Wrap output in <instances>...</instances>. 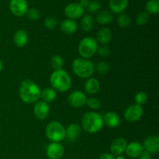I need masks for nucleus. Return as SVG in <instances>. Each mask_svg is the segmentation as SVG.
<instances>
[{
	"label": "nucleus",
	"mask_w": 159,
	"mask_h": 159,
	"mask_svg": "<svg viewBox=\"0 0 159 159\" xmlns=\"http://www.w3.org/2000/svg\"><path fill=\"white\" fill-rule=\"evenodd\" d=\"M95 69L98 71V73L100 75H106L110 71V65L108 63L105 61H99L96 65H95Z\"/></svg>",
	"instance_id": "29"
},
{
	"label": "nucleus",
	"mask_w": 159,
	"mask_h": 159,
	"mask_svg": "<svg viewBox=\"0 0 159 159\" xmlns=\"http://www.w3.org/2000/svg\"><path fill=\"white\" fill-rule=\"evenodd\" d=\"M56 97H57V93L52 88L44 89L40 93V98L42 99V101L47 103L53 102L56 99Z\"/></svg>",
	"instance_id": "25"
},
{
	"label": "nucleus",
	"mask_w": 159,
	"mask_h": 159,
	"mask_svg": "<svg viewBox=\"0 0 159 159\" xmlns=\"http://www.w3.org/2000/svg\"><path fill=\"white\" fill-rule=\"evenodd\" d=\"M102 116L96 112H88L83 115L81 120V127L85 132L96 134L100 131L103 127Z\"/></svg>",
	"instance_id": "2"
},
{
	"label": "nucleus",
	"mask_w": 159,
	"mask_h": 159,
	"mask_svg": "<svg viewBox=\"0 0 159 159\" xmlns=\"http://www.w3.org/2000/svg\"><path fill=\"white\" fill-rule=\"evenodd\" d=\"M112 38V32L110 28H101L96 34V41L100 43L102 45H106L110 41Z\"/></svg>",
	"instance_id": "21"
},
{
	"label": "nucleus",
	"mask_w": 159,
	"mask_h": 159,
	"mask_svg": "<svg viewBox=\"0 0 159 159\" xmlns=\"http://www.w3.org/2000/svg\"><path fill=\"white\" fill-rule=\"evenodd\" d=\"M145 12L157 15L159 12V0H148L145 5Z\"/></svg>",
	"instance_id": "26"
},
{
	"label": "nucleus",
	"mask_w": 159,
	"mask_h": 159,
	"mask_svg": "<svg viewBox=\"0 0 159 159\" xmlns=\"http://www.w3.org/2000/svg\"><path fill=\"white\" fill-rule=\"evenodd\" d=\"M9 9L14 16L22 17L27 12L28 3L26 0H10Z\"/></svg>",
	"instance_id": "8"
},
{
	"label": "nucleus",
	"mask_w": 159,
	"mask_h": 159,
	"mask_svg": "<svg viewBox=\"0 0 159 159\" xmlns=\"http://www.w3.org/2000/svg\"><path fill=\"white\" fill-rule=\"evenodd\" d=\"M101 7H102V6H101V3L99 1H97V0H91V1H89V3L87 6L86 9L90 12H97L100 11Z\"/></svg>",
	"instance_id": "33"
},
{
	"label": "nucleus",
	"mask_w": 159,
	"mask_h": 159,
	"mask_svg": "<svg viewBox=\"0 0 159 159\" xmlns=\"http://www.w3.org/2000/svg\"><path fill=\"white\" fill-rule=\"evenodd\" d=\"M72 70L81 79H89L95 71V65L89 59L78 57L72 61Z\"/></svg>",
	"instance_id": "4"
},
{
	"label": "nucleus",
	"mask_w": 159,
	"mask_h": 159,
	"mask_svg": "<svg viewBox=\"0 0 159 159\" xmlns=\"http://www.w3.org/2000/svg\"><path fill=\"white\" fill-rule=\"evenodd\" d=\"M138 159H152V154L144 150L141 155L138 157Z\"/></svg>",
	"instance_id": "37"
},
{
	"label": "nucleus",
	"mask_w": 159,
	"mask_h": 159,
	"mask_svg": "<svg viewBox=\"0 0 159 159\" xmlns=\"http://www.w3.org/2000/svg\"><path fill=\"white\" fill-rule=\"evenodd\" d=\"M51 66L54 71L61 70L64 67V60L60 55H54L51 59Z\"/></svg>",
	"instance_id": "27"
},
{
	"label": "nucleus",
	"mask_w": 159,
	"mask_h": 159,
	"mask_svg": "<svg viewBox=\"0 0 159 159\" xmlns=\"http://www.w3.org/2000/svg\"><path fill=\"white\" fill-rule=\"evenodd\" d=\"M50 83L56 92L65 93L71 86V79L68 73L61 69L54 71L50 76Z\"/></svg>",
	"instance_id": "3"
},
{
	"label": "nucleus",
	"mask_w": 159,
	"mask_h": 159,
	"mask_svg": "<svg viewBox=\"0 0 159 159\" xmlns=\"http://www.w3.org/2000/svg\"><path fill=\"white\" fill-rule=\"evenodd\" d=\"M45 134L51 142L60 143L66 138V130L60 122L53 120L47 125Z\"/></svg>",
	"instance_id": "5"
},
{
	"label": "nucleus",
	"mask_w": 159,
	"mask_h": 159,
	"mask_svg": "<svg viewBox=\"0 0 159 159\" xmlns=\"http://www.w3.org/2000/svg\"><path fill=\"white\" fill-rule=\"evenodd\" d=\"M113 20V16L110 11L100 10L96 16V20L101 25H107Z\"/></svg>",
	"instance_id": "23"
},
{
	"label": "nucleus",
	"mask_w": 159,
	"mask_h": 159,
	"mask_svg": "<svg viewBox=\"0 0 159 159\" xmlns=\"http://www.w3.org/2000/svg\"><path fill=\"white\" fill-rule=\"evenodd\" d=\"M103 124L110 128H115L120 124V117L114 112H108L102 116Z\"/></svg>",
	"instance_id": "16"
},
{
	"label": "nucleus",
	"mask_w": 159,
	"mask_h": 159,
	"mask_svg": "<svg viewBox=\"0 0 159 159\" xmlns=\"http://www.w3.org/2000/svg\"><path fill=\"white\" fill-rule=\"evenodd\" d=\"M40 87L32 80L25 79L21 82L19 89L20 97L23 102L28 104H34L40 99Z\"/></svg>",
	"instance_id": "1"
},
{
	"label": "nucleus",
	"mask_w": 159,
	"mask_h": 159,
	"mask_svg": "<svg viewBox=\"0 0 159 159\" xmlns=\"http://www.w3.org/2000/svg\"><path fill=\"white\" fill-rule=\"evenodd\" d=\"M2 68H3V64H2V60L0 59V72L2 71Z\"/></svg>",
	"instance_id": "41"
},
{
	"label": "nucleus",
	"mask_w": 159,
	"mask_h": 159,
	"mask_svg": "<svg viewBox=\"0 0 159 159\" xmlns=\"http://www.w3.org/2000/svg\"><path fill=\"white\" fill-rule=\"evenodd\" d=\"M115 159H127L123 155H119V156H116L115 157Z\"/></svg>",
	"instance_id": "40"
},
{
	"label": "nucleus",
	"mask_w": 159,
	"mask_h": 159,
	"mask_svg": "<svg viewBox=\"0 0 159 159\" xmlns=\"http://www.w3.org/2000/svg\"><path fill=\"white\" fill-rule=\"evenodd\" d=\"M134 99L137 105H139L141 106V107H142V106H144V104L147 102L148 96L143 91L138 92V93L135 95Z\"/></svg>",
	"instance_id": "31"
},
{
	"label": "nucleus",
	"mask_w": 159,
	"mask_h": 159,
	"mask_svg": "<svg viewBox=\"0 0 159 159\" xmlns=\"http://www.w3.org/2000/svg\"><path fill=\"white\" fill-rule=\"evenodd\" d=\"M45 27L49 30H54L57 26V20L54 16H48L44 20Z\"/></svg>",
	"instance_id": "35"
},
{
	"label": "nucleus",
	"mask_w": 159,
	"mask_h": 159,
	"mask_svg": "<svg viewBox=\"0 0 159 159\" xmlns=\"http://www.w3.org/2000/svg\"><path fill=\"white\" fill-rule=\"evenodd\" d=\"M85 90L88 94L95 95L99 91L100 83L95 78H89L85 83Z\"/></svg>",
	"instance_id": "22"
},
{
	"label": "nucleus",
	"mask_w": 159,
	"mask_h": 159,
	"mask_svg": "<svg viewBox=\"0 0 159 159\" xmlns=\"http://www.w3.org/2000/svg\"><path fill=\"white\" fill-rule=\"evenodd\" d=\"M127 146V141L124 138H117L113 141L110 145V152L112 155L116 156L122 155L125 152Z\"/></svg>",
	"instance_id": "13"
},
{
	"label": "nucleus",
	"mask_w": 159,
	"mask_h": 159,
	"mask_svg": "<svg viewBox=\"0 0 159 159\" xmlns=\"http://www.w3.org/2000/svg\"><path fill=\"white\" fill-rule=\"evenodd\" d=\"M97 52L100 57H108V56H110V48L107 47V45H102V46L98 48Z\"/></svg>",
	"instance_id": "36"
},
{
	"label": "nucleus",
	"mask_w": 159,
	"mask_h": 159,
	"mask_svg": "<svg viewBox=\"0 0 159 159\" xmlns=\"http://www.w3.org/2000/svg\"><path fill=\"white\" fill-rule=\"evenodd\" d=\"M143 152H144L143 145L141 143L137 142V141H134V142H130V144H127L125 150L127 156L131 158H138Z\"/></svg>",
	"instance_id": "15"
},
{
	"label": "nucleus",
	"mask_w": 159,
	"mask_h": 159,
	"mask_svg": "<svg viewBox=\"0 0 159 159\" xmlns=\"http://www.w3.org/2000/svg\"><path fill=\"white\" fill-rule=\"evenodd\" d=\"M28 40H29L28 34L24 30L20 29L14 34L13 41L19 48H23L26 46L28 43Z\"/></svg>",
	"instance_id": "19"
},
{
	"label": "nucleus",
	"mask_w": 159,
	"mask_h": 159,
	"mask_svg": "<svg viewBox=\"0 0 159 159\" xmlns=\"http://www.w3.org/2000/svg\"><path fill=\"white\" fill-rule=\"evenodd\" d=\"M87 97L82 91H74L70 93L68 97V102L74 108H81L85 104Z\"/></svg>",
	"instance_id": "10"
},
{
	"label": "nucleus",
	"mask_w": 159,
	"mask_h": 159,
	"mask_svg": "<svg viewBox=\"0 0 159 159\" xmlns=\"http://www.w3.org/2000/svg\"><path fill=\"white\" fill-rule=\"evenodd\" d=\"M144 113V110L143 107L137 104H133L130 107H127L124 111V119L130 123L136 122L139 120L143 116Z\"/></svg>",
	"instance_id": "7"
},
{
	"label": "nucleus",
	"mask_w": 159,
	"mask_h": 159,
	"mask_svg": "<svg viewBox=\"0 0 159 159\" xmlns=\"http://www.w3.org/2000/svg\"><path fill=\"white\" fill-rule=\"evenodd\" d=\"M65 130H66V138H67L69 141L73 142L76 141L82 132V127L79 124L75 123V124H70Z\"/></svg>",
	"instance_id": "18"
},
{
	"label": "nucleus",
	"mask_w": 159,
	"mask_h": 159,
	"mask_svg": "<svg viewBox=\"0 0 159 159\" xmlns=\"http://www.w3.org/2000/svg\"><path fill=\"white\" fill-rule=\"evenodd\" d=\"M128 4L129 0H110L109 7L113 13L120 14L127 9Z\"/></svg>",
	"instance_id": "17"
},
{
	"label": "nucleus",
	"mask_w": 159,
	"mask_h": 159,
	"mask_svg": "<svg viewBox=\"0 0 159 159\" xmlns=\"http://www.w3.org/2000/svg\"><path fill=\"white\" fill-rule=\"evenodd\" d=\"M26 16H27L29 20H32V21H36V20L40 19V12L36 8H31V9H28L27 12H26Z\"/></svg>",
	"instance_id": "34"
},
{
	"label": "nucleus",
	"mask_w": 159,
	"mask_h": 159,
	"mask_svg": "<svg viewBox=\"0 0 159 159\" xmlns=\"http://www.w3.org/2000/svg\"><path fill=\"white\" fill-rule=\"evenodd\" d=\"M149 21V14L146 12H141L137 15L136 23L138 26H144Z\"/></svg>",
	"instance_id": "30"
},
{
	"label": "nucleus",
	"mask_w": 159,
	"mask_h": 159,
	"mask_svg": "<svg viewBox=\"0 0 159 159\" xmlns=\"http://www.w3.org/2000/svg\"><path fill=\"white\" fill-rule=\"evenodd\" d=\"M46 154L49 159H61L64 156L65 148L60 143L51 142L47 147Z\"/></svg>",
	"instance_id": "11"
},
{
	"label": "nucleus",
	"mask_w": 159,
	"mask_h": 159,
	"mask_svg": "<svg viewBox=\"0 0 159 159\" xmlns=\"http://www.w3.org/2000/svg\"><path fill=\"white\" fill-rule=\"evenodd\" d=\"M99 159H115V156L113 155H112L111 153L106 152V153L102 154Z\"/></svg>",
	"instance_id": "38"
},
{
	"label": "nucleus",
	"mask_w": 159,
	"mask_h": 159,
	"mask_svg": "<svg viewBox=\"0 0 159 159\" xmlns=\"http://www.w3.org/2000/svg\"><path fill=\"white\" fill-rule=\"evenodd\" d=\"M117 23L120 27L127 28L131 24V20L127 14L120 13L117 17Z\"/></svg>",
	"instance_id": "28"
},
{
	"label": "nucleus",
	"mask_w": 159,
	"mask_h": 159,
	"mask_svg": "<svg viewBox=\"0 0 159 159\" xmlns=\"http://www.w3.org/2000/svg\"><path fill=\"white\" fill-rule=\"evenodd\" d=\"M80 24L82 30H84L85 32H89L94 27L95 20L93 16L86 14V15L82 16Z\"/></svg>",
	"instance_id": "24"
},
{
	"label": "nucleus",
	"mask_w": 159,
	"mask_h": 159,
	"mask_svg": "<svg viewBox=\"0 0 159 159\" xmlns=\"http://www.w3.org/2000/svg\"><path fill=\"white\" fill-rule=\"evenodd\" d=\"M78 28V25L76 22L73 20L66 19L64 20L60 24V29L64 34H72L76 32Z\"/></svg>",
	"instance_id": "20"
},
{
	"label": "nucleus",
	"mask_w": 159,
	"mask_h": 159,
	"mask_svg": "<svg viewBox=\"0 0 159 159\" xmlns=\"http://www.w3.org/2000/svg\"><path fill=\"white\" fill-rule=\"evenodd\" d=\"M85 104L92 110H97L101 107V101L96 97H91L87 99Z\"/></svg>",
	"instance_id": "32"
},
{
	"label": "nucleus",
	"mask_w": 159,
	"mask_h": 159,
	"mask_svg": "<svg viewBox=\"0 0 159 159\" xmlns=\"http://www.w3.org/2000/svg\"><path fill=\"white\" fill-rule=\"evenodd\" d=\"M89 1L90 0H80V2H79V5L85 9V8H86L87 6L89 5Z\"/></svg>",
	"instance_id": "39"
},
{
	"label": "nucleus",
	"mask_w": 159,
	"mask_h": 159,
	"mask_svg": "<svg viewBox=\"0 0 159 159\" xmlns=\"http://www.w3.org/2000/svg\"><path fill=\"white\" fill-rule=\"evenodd\" d=\"M50 111H51V109L47 102L43 101H38L34 103V114L38 120H46L49 116Z\"/></svg>",
	"instance_id": "12"
},
{
	"label": "nucleus",
	"mask_w": 159,
	"mask_h": 159,
	"mask_svg": "<svg viewBox=\"0 0 159 159\" xmlns=\"http://www.w3.org/2000/svg\"><path fill=\"white\" fill-rule=\"evenodd\" d=\"M99 48L96 40L93 37H87L82 39L79 44V53L82 58L89 59L93 57Z\"/></svg>",
	"instance_id": "6"
},
{
	"label": "nucleus",
	"mask_w": 159,
	"mask_h": 159,
	"mask_svg": "<svg viewBox=\"0 0 159 159\" xmlns=\"http://www.w3.org/2000/svg\"><path fill=\"white\" fill-rule=\"evenodd\" d=\"M144 151L152 154H158L159 152V138L158 136H149L143 143Z\"/></svg>",
	"instance_id": "14"
},
{
	"label": "nucleus",
	"mask_w": 159,
	"mask_h": 159,
	"mask_svg": "<svg viewBox=\"0 0 159 159\" xmlns=\"http://www.w3.org/2000/svg\"><path fill=\"white\" fill-rule=\"evenodd\" d=\"M65 15L70 20H77L84 15L85 9L78 2H71L67 5L65 8Z\"/></svg>",
	"instance_id": "9"
}]
</instances>
